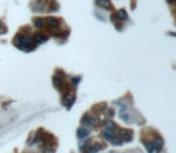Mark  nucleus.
<instances>
[{"mask_svg":"<svg viewBox=\"0 0 176 153\" xmlns=\"http://www.w3.org/2000/svg\"><path fill=\"white\" fill-rule=\"evenodd\" d=\"M6 33V26H5V24L0 21V33Z\"/></svg>","mask_w":176,"mask_h":153,"instance_id":"obj_15","label":"nucleus"},{"mask_svg":"<svg viewBox=\"0 0 176 153\" xmlns=\"http://www.w3.org/2000/svg\"><path fill=\"white\" fill-rule=\"evenodd\" d=\"M14 45L18 47L19 49L22 50H33L36 47V42L34 41V38H30V37H26L24 35H17L16 38H14Z\"/></svg>","mask_w":176,"mask_h":153,"instance_id":"obj_1","label":"nucleus"},{"mask_svg":"<svg viewBox=\"0 0 176 153\" xmlns=\"http://www.w3.org/2000/svg\"><path fill=\"white\" fill-rule=\"evenodd\" d=\"M46 23H47V25L49 26V28H52V29H55V28H58L59 26V19L58 18H54V17H48V18H46Z\"/></svg>","mask_w":176,"mask_h":153,"instance_id":"obj_6","label":"nucleus"},{"mask_svg":"<svg viewBox=\"0 0 176 153\" xmlns=\"http://www.w3.org/2000/svg\"><path fill=\"white\" fill-rule=\"evenodd\" d=\"M34 41L36 42V44H38V43H44V42L47 41V37L44 36L43 33H35V36H34Z\"/></svg>","mask_w":176,"mask_h":153,"instance_id":"obj_8","label":"nucleus"},{"mask_svg":"<svg viewBox=\"0 0 176 153\" xmlns=\"http://www.w3.org/2000/svg\"><path fill=\"white\" fill-rule=\"evenodd\" d=\"M54 85L56 86L58 88H62L64 86V81H62V79L60 78V76H54Z\"/></svg>","mask_w":176,"mask_h":153,"instance_id":"obj_10","label":"nucleus"},{"mask_svg":"<svg viewBox=\"0 0 176 153\" xmlns=\"http://www.w3.org/2000/svg\"><path fill=\"white\" fill-rule=\"evenodd\" d=\"M101 148L99 145H94V146H90L88 150H86V153H96Z\"/></svg>","mask_w":176,"mask_h":153,"instance_id":"obj_13","label":"nucleus"},{"mask_svg":"<svg viewBox=\"0 0 176 153\" xmlns=\"http://www.w3.org/2000/svg\"><path fill=\"white\" fill-rule=\"evenodd\" d=\"M96 2H97V5H98L99 7H102V9H107V10L111 9L110 0H96Z\"/></svg>","mask_w":176,"mask_h":153,"instance_id":"obj_9","label":"nucleus"},{"mask_svg":"<svg viewBox=\"0 0 176 153\" xmlns=\"http://www.w3.org/2000/svg\"><path fill=\"white\" fill-rule=\"evenodd\" d=\"M74 95L73 93H67L66 96H64V98H62V103L66 105V107H71L72 104H73V102H74Z\"/></svg>","mask_w":176,"mask_h":153,"instance_id":"obj_5","label":"nucleus"},{"mask_svg":"<svg viewBox=\"0 0 176 153\" xmlns=\"http://www.w3.org/2000/svg\"><path fill=\"white\" fill-rule=\"evenodd\" d=\"M88 134H89V131L86 128H84V127H80V128L78 129V136H79V138H85Z\"/></svg>","mask_w":176,"mask_h":153,"instance_id":"obj_11","label":"nucleus"},{"mask_svg":"<svg viewBox=\"0 0 176 153\" xmlns=\"http://www.w3.org/2000/svg\"><path fill=\"white\" fill-rule=\"evenodd\" d=\"M82 122H83V124H88V126H96L97 124V120L95 117H92L91 115H85L83 117Z\"/></svg>","mask_w":176,"mask_h":153,"instance_id":"obj_4","label":"nucleus"},{"mask_svg":"<svg viewBox=\"0 0 176 153\" xmlns=\"http://www.w3.org/2000/svg\"><path fill=\"white\" fill-rule=\"evenodd\" d=\"M116 14H118L119 19H122V21H126V19L128 18V16H127V13H126V11H125V10H119Z\"/></svg>","mask_w":176,"mask_h":153,"instance_id":"obj_12","label":"nucleus"},{"mask_svg":"<svg viewBox=\"0 0 176 153\" xmlns=\"http://www.w3.org/2000/svg\"><path fill=\"white\" fill-rule=\"evenodd\" d=\"M34 24H35L36 28H40V29H41V28L43 26V19H42V18H35V19H34Z\"/></svg>","mask_w":176,"mask_h":153,"instance_id":"obj_14","label":"nucleus"},{"mask_svg":"<svg viewBox=\"0 0 176 153\" xmlns=\"http://www.w3.org/2000/svg\"><path fill=\"white\" fill-rule=\"evenodd\" d=\"M132 139V135H131V131H126V129H122L120 131V140L121 141H130Z\"/></svg>","mask_w":176,"mask_h":153,"instance_id":"obj_7","label":"nucleus"},{"mask_svg":"<svg viewBox=\"0 0 176 153\" xmlns=\"http://www.w3.org/2000/svg\"><path fill=\"white\" fill-rule=\"evenodd\" d=\"M146 146H147V150H149L150 153H158L161 151V148H162V140L161 139H156L154 142H152L151 145L146 143Z\"/></svg>","mask_w":176,"mask_h":153,"instance_id":"obj_3","label":"nucleus"},{"mask_svg":"<svg viewBox=\"0 0 176 153\" xmlns=\"http://www.w3.org/2000/svg\"><path fill=\"white\" fill-rule=\"evenodd\" d=\"M114 131H115V124L113 122H108V123H106V126L103 128V136L107 140L111 141V139L114 138Z\"/></svg>","mask_w":176,"mask_h":153,"instance_id":"obj_2","label":"nucleus"}]
</instances>
